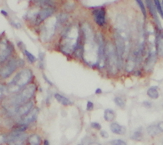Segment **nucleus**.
<instances>
[{
    "instance_id": "obj_1",
    "label": "nucleus",
    "mask_w": 163,
    "mask_h": 145,
    "mask_svg": "<svg viewBox=\"0 0 163 145\" xmlns=\"http://www.w3.org/2000/svg\"><path fill=\"white\" fill-rule=\"evenodd\" d=\"M32 76V74L30 69L22 70L17 73L12 80L9 83L7 90L11 92L18 91L21 87L29 83L31 79Z\"/></svg>"
},
{
    "instance_id": "obj_2",
    "label": "nucleus",
    "mask_w": 163,
    "mask_h": 145,
    "mask_svg": "<svg viewBox=\"0 0 163 145\" xmlns=\"http://www.w3.org/2000/svg\"><path fill=\"white\" fill-rule=\"evenodd\" d=\"M24 62L21 60H11L5 67L0 69V76L3 78H8L17 69L18 67L22 66Z\"/></svg>"
},
{
    "instance_id": "obj_3",
    "label": "nucleus",
    "mask_w": 163,
    "mask_h": 145,
    "mask_svg": "<svg viewBox=\"0 0 163 145\" xmlns=\"http://www.w3.org/2000/svg\"><path fill=\"white\" fill-rule=\"evenodd\" d=\"M36 86L34 84H31L24 88L19 94L17 95L14 99V102L17 104L23 103L33 96L36 91Z\"/></svg>"
},
{
    "instance_id": "obj_4",
    "label": "nucleus",
    "mask_w": 163,
    "mask_h": 145,
    "mask_svg": "<svg viewBox=\"0 0 163 145\" xmlns=\"http://www.w3.org/2000/svg\"><path fill=\"white\" fill-rule=\"evenodd\" d=\"M12 51V46L7 41L0 43V63L5 61Z\"/></svg>"
},
{
    "instance_id": "obj_5",
    "label": "nucleus",
    "mask_w": 163,
    "mask_h": 145,
    "mask_svg": "<svg viewBox=\"0 0 163 145\" xmlns=\"http://www.w3.org/2000/svg\"><path fill=\"white\" fill-rule=\"evenodd\" d=\"M53 12V10L50 7L45 8L41 10L37 15L36 17V25H39L42 22L49 17Z\"/></svg>"
},
{
    "instance_id": "obj_6",
    "label": "nucleus",
    "mask_w": 163,
    "mask_h": 145,
    "mask_svg": "<svg viewBox=\"0 0 163 145\" xmlns=\"http://www.w3.org/2000/svg\"><path fill=\"white\" fill-rule=\"evenodd\" d=\"M94 17L96 23L99 26H103L105 22V12L103 8H99L93 12Z\"/></svg>"
},
{
    "instance_id": "obj_7",
    "label": "nucleus",
    "mask_w": 163,
    "mask_h": 145,
    "mask_svg": "<svg viewBox=\"0 0 163 145\" xmlns=\"http://www.w3.org/2000/svg\"><path fill=\"white\" fill-rule=\"evenodd\" d=\"M33 103L32 102H29L24 104L22 105L20 107L17 108L16 112L20 115H24L29 113L30 110L33 107Z\"/></svg>"
},
{
    "instance_id": "obj_8",
    "label": "nucleus",
    "mask_w": 163,
    "mask_h": 145,
    "mask_svg": "<svg viewBox=\"0 0 163 145\" xmlns=\"http://www.w3.org/2000/svg\"><path fill=\"white\" fill-rule=\"evenodd\" d=\"M39 110L37 108H34L26 114V116L23 119V122L25 124H27L35 121L37 118Z\"/></svg>"
},
{
    "instance_id": "obj_9",
    "label": "nucleus",
    "mask_w": 163,
    "mask_h": 145,
    "mask_svg": "<svg viewBox=\"0 0 163 145\" xmlns=\"http://www.w3.org/2000/svg\"><path fill=\"white\" fill-rule=\"evenodd\" d=\"M111 128L113 133L117 134H123L126 132V128L124 126H120L116 123L111 124Z\"/></svg>"
},
{
    "instance_id": "obj_10",
    "label": "nucleus",
    "mask_w": 163,
    "mask_h": 145,
    "mask_svg": "<svg viewBox=\"0 0 163 145\" xmlns=\"http://www.w3.org/2000/svg\"><path fill=\"white\" fill-rule=\"evenodd\" d=\"M55 97L59 102L61 104H62L63 105L67 106V105H70L72 104V102L69 99L65 98V96L61 95L60 94H58V93L55 94Z\"/></svg>"
},
{
    "instance_id": "obj_11",
    "label": "nucleus",
    "mask_w": 163,
    "mask_h": 145,
    "mask_svg": "<svg viewBox=\"0 0 163 145\" xmlns=\"http://www.w3.org/2000/svg\"><path fill=\"white\" fill-rule=\"evenodd\" d=\"M27 137L26 134L19 135L12 140V145H23Z\"/></svg>"
},
{
    "instance_id": "obj_12",
    "label": "nucleus",
    "mask_w": 163,
    "mask_h": 145,
    "mask_svg": "<svg viewBox=\"0 0 163 145\" xmlns=\"http://www.w3.org/2000/svg\"><path fill=\"white\" fill-rule=\"evenodd\" d=\"M104 119L106 121H113L115 118V114L113 110L110 109L106 110L104 112Z\"/></svg>"
},
{
    "instance_id": "obj_13",
    "label": "nucleus",
    "mask_w": 163,
    "mask_h": 145,
    "mask_svg": "<svg viewBox=\"0 0 163 145\" xmlns=\"http://www.w3.org/2000/svg\"><path fill=\"white\" fill-rule=\"evenodd\" d=\"M29 142L30 145H39L41 144V138L37 135L33 134L29 137Z\"/></svg>"
},
{
    "instance_id": "obj_14",
    "label": "nucleus",
    "mask_w": 163,
    "mask_h": 145,
    "mask_svg": "<svg viewBox=\"0 0 163 145\" xmlns=\"http://www.w3.org/2000/svg\"><path fill=\"white\" fill-rule=\"evenodd\" d=\"M148 95L152 99H156L158 97V92L157 90V88L156 87H151L149 88L147 92Z\"/></svg>"
},
{
    "instance_id": "obj_15",
    "label": "nucleus",
    "mask_w": 163,
    "mask_h": 145,
    "mask_svg": "<svg viewBox=\"0 0 163 145\" xmlns=\"http://www.w3.org/2000/svg\"><path fill=\"white\" fill-rule=\"evenodd\" d=\"M146 3L148 6L149 8V10H150L151 14L155 18H157V15H156V12L154 6L152 4V2L151 1H146Z\"/></svg>"
},
{
    "instance_id": "obj_16",
    "label": "nucleus",
    "mask_w": 163,
    "mask_h": 145,
    "mask_svg": "<svg viewBox=\"0 0 163 145\" xmlns=\"http://www.w3.org/2000/svg\"><path fill=\"white\" fill-rule=\"evenodd\" d=\"M147 131L148 133L151 136L155 135L158 133L159 131H160L159 130L157 126H149L147 128Z\"/></svg>"
},
{
    "instance_id": "obj_17",
    "label": "nucleus",
    "mask_w": 163,
    "mask_h": 145,
    "mask_svg": "<svg viewBox=\"0 0 163 145\" xmlns=\"http://www.w3.org/2000/svg\"><path fill=\"white\" fill-rule=\"evenodd\" d=\"M131 138L134 140H137V141L142 140L143 138V134L142 133V131L138 130L136 132H135L133 134Z\"/></svg>"
},
{
    "instance_id": "obj_18",
    "label": "nucleus",
    "mask_w": 163,
    "mask_h": 145,
    "mask_svg": "<svg viewBox=\"0 0 163 145\" xmlns=\"http://www.w3.org/2000/svg\"><path fill=\"white\" fill-rule=\"evenodd\" d=\"M7 88H6L4 85L0 83V99H2L6 95L7 93Z\"/></svg>"
},
{
    "instance_id": "obj_19",
    "label": "nucleus",
    "mask_w": 163,
    "mask_h": 145,
    "mask_svg": "<svg viewBox=\"0 0 163 145\" xmlns=\"http://www.w3.org/2000/svg\"><path fill=\"white\" fill-rule=\"evenodd\" d=\"M24 53L26 56V57L28 58V59L29 60L30 62L31 63H33V62H35L36 60V58L33 55H32L31 53L29 52L28 50H24Z\"/></svg>"
},
{
    "instance_id": "obj_20",
    "label": "nucleus",
    "mask_w": 163,
    "mask_h": 145,
    "mask_svg": "<svg viewBox=\"0 0 163 145\" xmlns=\"http://www.w3.org/2000/svg\"><path fill=\"white\" fill-rule=\"evenodd\" d=\"M136 2L138 3V5H139V6H140V9L142 10V13H143V14H144V16L145 18H146V8H145L144 6L143 2H142V1H139V0H137V1H136Z\"/></svg>"
},
{
    "instance_id": "obj_21",
    "label": "nucleus",
    "mask_w": 163,
    "mask_h": 145,
    "mask_svg": "<svg viewBox=\"0 0 163 145\" xmlns=\"http://www.w3.org/2000/svg\"><path fill=\"white\" fill-rule=\"evenodd\" d=\"M115 102L116 104L118 105L119 106L121 107H124L125 105L124 102V101L120 98V97H116L115 99Z\"/></svg>"
},
{
    "instance_id": "obj_22",
    "label": "nucleus",
    "mask_w": 163,
    "mask_h": 145,
    "mask_svg": "<svg viewBox=\"0 0 163 145\" xmlns=\"http://www.w3.org/2000/svg\"><path fill=\"white\" fill-rule=\"evenodd\" d=\"M154 2L155 3V4L156 6L157 9L158 10V12L160 13L162 17L163 16V10H162V7L161 6V3L159 1H154Z\"/></svg>"
},
{
    "instance_id": "obj_23",
    "label": "nucleus",
    "mask_w": 163,
    "mask_h": 145,
    "mask_svg": "<svg viewBox=\"0 0 163 145\" xmlns=\"http://www.w3.org/2000/svg\"><path fill=\"white\" fill-rule=\"evenodd\" d=\"M35 2L40 4L41 5H48V6H51L53 5V2L51 1H35Z\"/></svg>"
},
{
    "instance_id": "obj_24",
    "label": "nucleus",
    "mask_w": 163,
    "mask_h": 145,
    "mask_svg": "<svg viewBox=\"0 0 163 145\" xmlns=\"http://www.w3.org/2000/svg\"><path fill=\"white\" fill-rule=\"evenodd\" d=\"M111 143L113 145H126V144L124 142L120 139L113 140Z\"/></svg>"
},
{
    "instance_id": "obj_25",
    "label": "nucleus",
    "mask_w": 163,
    "mask_h": 145,
    "mask_svg": "<svg viewBox=\"0 0 163 145\" xmlns=\"http://www.w3.org/2000/svg\"><path fill=\"white\" fill-rule=\"evenodd\" d=\"M91 126L92 128H96V129H97V130H100L102 128V126H101V124H99L97 123V122H92L91 124Z\"/></svg>"
},
{
    "instance_id": "obj_26",
    "label": "nucleus",
    "mask_w": 163,
    "mask_h": 145,
    "mask_svg": "<svg viewBox=\"0 0 163 145\" xmlns=\"http://www.w3.org/2000/svg\"><path fill=\"white\" fill-rule=\"evenodd\" d=\"M94 105L93 103L90 102V101H88L87 103V106H86V110H92L93 109Z\"/></svg>"
},
{
    "instance_id": "obj_27",
    "label": "nucleus",
    "mask_w": 163,
    "mask_h": 145,
    "mask_svg": "<svg viewBox=\"0 0 163 145\" xmlns=\"http://www.w3.org/2000/svg\"><path fill=\"white\" fill-rule=\"evenodd\" d=\"M101 135L104 138H108L109 137V134L108 133L105 131H101Z\"/></svg>"
},
{
    "instance_id": "obj_28",
    "label": "nucleus",
    "mask_w": 163,
    "mask_h": 145,
    "mask_svg": "<svg viewBox=\"0 0 163 145\" xmlns=\"http://www.w3.org/2000/svg\"><path fill=\"white\" fill-rule=\"evenodd\" d=\"M144 105L146 106V107H147V108H150L152 106V105H151V103L149 102H148V101H145L144 102Z\"/></svg>"
},
{
    "instance_id": "obj_29",
    "label": "nucleus",
    "mask_w": 163,
    "mask_h": 145,
    "mask_svg": "<svg viewBox=\"0 0 163 145\" xmlns=\"http://www.w3.org/2000/svg\"><path fill=\"white\" fill-rule=\"evenodd\" d=\"M157 127H158L159 130L161 131V132H163V122H160V123L158 124V125H157Z\"/></svg>"
},
{
    "instance_id": "obj_30",
    "label": "nucleus",
    "mask_w": 163,
    "mask_h": 145,
    "mask_svg": "<svg viewBox=\"0 0 163 145\" xmlns=\"http://www.w3.org/2000/svg\"><path fill=\"white\" fill-rule=\"evenodd\" d=\"M44 78L45 79V80H46V82H47L48 84H49L50 85H51V86L52 85V83L47 78V77H46L45 75H44Z\"/></svg>"
},
{
    "instance_id": "obj_31",
    "label": "nucleus",
    "mask_w": 163,
    "mask_h": 145,
    "mask_svg": "<svg viewBox=\"0 0 163 145\" xmlns=\"http://www.w3.org/2000/svg\"><path fill=\"white\" fill-rule=\"evenodd\" d=\"M1 12L3 15L5 16H8V13H7V12H6L4 10H2L1 11Z\"/></svg>"
},
{
    "instance_id": "obj_32",
    "label": "nucleus",
    "mask_w": 163,
    "mask_h": 145,
    "mask_svg": "<svg viewBox=\"0 0 163 145\" xmlns=\"http://www.w3.org/2000/svg\"><path fill=\"white\" fill-rule=\"evenodd\" d=\"M102 92V91L101 89H99V88L97 89L96 91H95V93H96V94H99V93H101Z\"/></svg>"
},
{
    "instance_id": "obj_33",
    "label": "nucleus",
    "mask_w": 163,
    "mask_h": 145,
    "mask_svg": "<svg viewBox=\"0 0 163 145\" xmlns=\"http://www.w3.org/2000/svg\"><path fill=\"white\" fill-rule=\"evenodd\" d=\"M88 145H101L99 144L98 143H95V142H92V143H90Z\"/></svg>"
},
{
    "instance_id": "obj_34",
    "label": "nucleus",
    "mask_w": 163,
    "mask_h": 145,
    "mask_svg": "<svg viewBox=\"0 0 163 145\" xmlns=\"http://www.w3.org/2000/svg\"><path fill=\"white\" fill-rule=\"evenodd\" d=\"M3 140H4V137L0 135V144L3 143Z\"/></svg>"
},
{
    "instance_id": "obj_35",
    "label": "nucleus",
    "mask_w": 163,
    "mask_h": 145,
    "mask_svg": "<svg viewBox=\"0 0 163 145\" xmlns=\"http://www.w3.org/2000/svg\"><path fill=\"white\" fill-rule=\"evenodd\" d=\"M44 145H49V143L48 140H44Z\"/></svg>"
},
{
    "instance_id": "obj_36",
    "label": "nucleus",
    "mask_w": 163,
    "mask_h": 145,
    "mask_svg": "<svg viewBox=\"0 0 163 145\" xmlns=\"http://www.w3.org/2000/svg\"></svg>"
}]
</instances>
